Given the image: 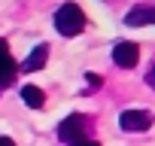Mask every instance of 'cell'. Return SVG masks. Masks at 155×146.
<instances>
[{"label":"cell","mask_w":155,"mask_h":146,"mask_svg":"<svg viewBox=\"0 0 155 146\" xmlns=\"http://www.w3.org/2000/svg\"><path fill=\"white\" fill-rule=\"evenodd\" d=\"M146 82H149V88H155V64H152L149 73H146Z\"/></svg>","instance_id":"obj_10"},{"label":"cell","mask_w":155,"mask_h":146,"mask_svg":"<svg viewBox=\"0 0 155 146\" xmlns=\"http://www.w3.org/2000/svg\"><path fill=\"white\" fill-rule=\"evenodd\" d=\"M85 28V12L79 3H61L55 12V31L61 37H76Z\"/></svg>","instance_id":"obj_1"},{"label":"cell","mask_w":155,"mask_h":146,"mask_svg":"<svg viewBox=\"0 0 155 146\" xmlns=\"http://www.w3.org/2000/svg\"><path fill=\"white\" fill-rule=\"evenodd\" d=\"M46 58H49V46H46V43H40L34 52H28V58H25L21 70H28V73H37V70H43V67H46Z\"/></svg>","instance_id":"obj_6"},{"label":"cell","mask_w":155,"mask_h":146,"mask_svg":"<svg viewBox=\"0 0 155 146\" xmlns=\"http://www.w3.org/2000/svg\"><path fill=\"white\" fill-rule=\"evenodd\" d=\"M3 52H9V46H6L3 40H0V55H3Z\"/></svg>","instance_id":"obj_13"},{"label":"cell","mask_w":155,"mask_h":146,"mask_svg":"<svg viewBox=\"0 0 155 146\" xmlns=\"http://www.w3.org/2000/svg\"><path fill=\"white\" fill-rule=\"evenodd\" d=\"M113 61L119 64V67H134L137 61H140V46L137 43H116V49H113Z\"/></svg>","instance_id":"obj_4"},{"label":"cell","mask_w":155,"mask_h":146,"mask_svg":"<svg viewBox=\"0 0 155 146\" xmlns=\"http://www.w3.org/2000/svg\"><path fill=\"white\" fill-rule=\"evenodd\" d=\"M125 25H131V28H143V25H155V6H146V3H140V6H134L128 15H125Z\"/></svg>","instance_id":"obj_5"},{"label":"cell","mask_w":155,"mask_h":146,"mask_svg":"<svg viewBox=\"0 0 155 146\" xmlns=\"http://www.w3.org/2000/svg\"><path fill=\"white\" fill-rule=\"evenodd\" d=\"M0 146H15V143H12L9 137H0Z\"/></svg>","instance_id":"obj_12"},{"label":"cell","mask_w":155,"mask_h":146,"mask_svg":"<svg viewBox=\"0 0 155 146\" xmlns=\"http://www.w3.org/2000/svg\"><path fill=\"white\" fill-rule=\"evenodd\" d=\"M21 101H25L31 110H43V104H46V95H43L37 85H25V88H21Z\"/></svg>","instance_id":"obj_8"},{"label":"cell","mask_w":155,"mask_h":146,"mask_svg":"<svg viewBox=\"0 0 155 146\" xmlns=\"http://www.w3.org/2000/svg\"><path fill=\"white\" fill-rule=\"evenodd\" d=\"M76 146H101L97 140H82V143H76Z\"/></svg>","instance_id":"obj_11"},{"label":"cell","mask_w":155,"mask_h":146,"mask_svg":"<svg viewBox=\"0 0 155 146\" xmlns=\"http://www.w3.org/2000/svg\"><path fill=\"white\" fill-rule=\"evenodd\" d=\"M85 134H88V119L79 116V113L67 116V119L58 125V137H61L64 143H73V146H76V143H82Z\"/></svg>","instance_id":"obj_2"},{"label":"cell","mask_w":155,"mask_h":146,"mask_svg":"<svg viewBox=\"0 0 155 146\" xmlns=\"http://www.w3.org/2000/svg\"><path fill=\"white\" fill-rule=\"evenodd\" d=\"M119 125H122V131H146V128H152V113L149 110H125L119 116Z\"/></svg>","instance_id":"obj_3"},{"label":"cell","mask_w":155,"mask_h":146,"mask_svg":"<svg viewBox=\"0 0 155 146\" xmlns=\"http://www.w3.org/2000/svg\"><path fill=\"white\" fill-rule=\"evenodd\" d=\"M85 79H88V82H91V88H97V85H101V82H104V79H101V76H97V73H85Z\"/></svg>","instance_id":"obj_9"},{"label":"cell","mask_w":155,"mask_h":146,"mask_svg":"<svg viewBox=\"0 0 155 146\" xmlns=\"http://www.w3.org/2000/svg\"><path fill=\"white\" fill-rule=\"evenodd\" d=\"M15 73H18V67H15L12 55H9V52H3V55H0V88H6V85H12V79H15Z\"/></svg>","instance_id":"obj_7"}]
</instances>
